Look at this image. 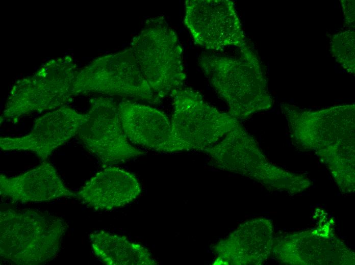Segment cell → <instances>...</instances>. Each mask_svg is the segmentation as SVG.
I'll return each instance as SVG.
<instances>
[{
    "label": "cell",
    "mask_w": 355,
    "mask_h": 265,
    "mask_svg": "<svg viewBox=\"0 0 355 265\" xmlns=\"http://www.w3.org/2000/svg\"><path fill=\"white\" fill-rule=\"evenodd\" d=\"M237 56L204 53L199 65L210 84L235 118L269 108L271 100L260 62L247 44Z\"/></svg>",
    "instance_id": "1"
},
{
    "label": "cell",
    "mask_w": 355,
    "mask_h": 265,
    "mask_svg": "<svg viewBox=\"0 0 355 265\" xmlns=\"http://www.w3.org/2000/svg\"><path fill=\"white\" fill-rule=\"evenodd\" d=\"M68 225L63 219L32 209L0 213L1 256L19 265H37L54 259Z\"/></svg>",
    "instance_id": "2"
},
{
    "label": "cell",
    "mask_w": 355,
    "mask_h": 265,
    "mask_svg": "<svg viewBox=\"0 0 355 265\" xmlns=\"http://www.w3.org/2000/svg\"><path fill=\"white\" fill-rule=\"evenodd\" d=\"M130 48L145 79L161 100L182 88L186 77L183 49L176 33L164 17L148 19L132 39Z\"/></svg>",
    "instance_id": "3"
},
{
    "label": "cell",
    "mask_w": 355,
    "mask_h": 265,
    "mask_svg": "<svg viewBox=\"0 0 355 265\" xmlns=\"http://www.w3.org/2000/svg\"><path fill=\"white\" fill-rule=\"evenodd\" d=\"M67 57L47 63L33 75L22 78L10 91L1 123H16L29 114L55 110L71 99L72 84L77 71Z\"/></svg>",
    "instance_id": "4"
},
{
    "label": "cell",
    "mask_w": 355,
    "mask_h": 265,
    "mask_svg": "<svg viewBox=\"0 0 355 265\" xmlns=\"http://www.w3.org/2000/svg\"><path fill=\"white\" fill-rule=\"evenodd\" d=\"M72 92L73 96L91 93L119 95L154 104L161 101L143 76L130 47L97 58L77 71Z\"/></svg>",
    "instance_id": "5"
},
{
    "label": "cell",
    "mask_w": 355,
    "mask_h": 265,
    "mask_svg": "<svg viewBox=\"0 0 355 265\" xmlns=\"http://www.w3.org/2000/svg\"><path fill=\"white\" fill-rule=\"evenodd\" d=\"M170 96L172 131L185 151L211 147L239 124L236 118L209 105L193 89L181 88Z\"/></svg>",
    "instance_id": "6"
},
{
    "label": "cell",
    "mask_w": 355,
    "mask_h": 265,
    "mask_svg": "<svg viewBox=\"0 0 355 265\" xmlns=\"http://www.w3.org/2000/svg\"><path fill=\"white\" fill-rule=\"evenodd\" d=\"M77 135L86 149L105 167L122 164L146 153L130 143L121 123L118 104L111 98L90 100L89 109Z\"/></svg>",
    "instance_id": "7"
},
{
    "label": "cell",
    "mask_w": 355,
    "mask_h": 265,
    "mask_svg": "<svg viewBox=\"0 0 355 265\" xmlns=\"http://www.w3.org/2000/svg\"><path fill=\"white\" fill-rule=\"evenodd\" d=\"M184 23L194 42L211 50L246 44L239 18L230 0H187Z\"/></svg>",
    "instance_id": "8"
},
{
    "label": "cell",
    "mask_w": 355,
    "mask_h": 265,
    "mask_svg": "<svg viewBox=\"0 0 355 265\" xmlns=\"http://www.w3.org/2000/svg\"><path fill=\"white\" fill-rule=\"evenodd\" d=\"M86 114L63 106L35 120L30 132L19 137H1L5 151H29L46 160L54 150L77 135Z\"/></svg>",
    "instance_id": "9"
},
{
    "label": "cell",
    "mask_w": 355,
    "mask_h": 265,
    "mask_svg": "<svg viewBox=\"0 0 355 265\" xmlns=\"http://www.w3.org/2000/svg\"><path fill=\"white\" fill-rule=\"evenodd\" d=\"M118 109L124 133L132 143L157 151H185L174 137L168 118L161 111L128 100L119 102Z\"/></svg>",
    "instance_id": "10"
},
{
    "label": "cell",
    "mask_w": 355,
    "mask_h": 265,
    "mask_svg": "<svg viewBox=\"0 0 355 265\" xmlns=\"http://www.w3.org/2000/svg\"><path fill=\"white\" fill-rule=\"evenodd\" d=\"M141 187L131 172L115 166L106 167L75 193V197L95 210H111L126 205L140 194Z\"/></svg>",
    "instance_id": "11"
},
{
    "label": "cell",
    "mask_w": 355,
    "mask_h": 265,
    "mask_svg": "<svg viewBox=\"0 0 355 265\" xmlns=\"http://www.w3.org/2000/svg\"><path fill=\"white\" fill-rule=\"evenodd\" d=\"M0 194L14 202H42L62 197H75L68 189L55 168L44 162L20 175H0Z\"/></svg>",
    "instance_id": "12"
},
{
    "label": "cell",
    "mask_w": 355,
    "mask_h": 265,
    "mask_svg": "<svg viewBox=\"0 0 355 265\" xmlns=\"http://www.w3.org/2000/svg\"><path fill=\"white\" fill-rule=\"evenodd\" d=\"M89 241L94 254L109 265H154L149 250L124 236L105 231L92 232Z\"/></svg>",
    "instance_id": "13"
},
{
    "label": "cell",
    "mask_w": 355,
    "mask_h": 265,
    "mask_svg": "<svg viewBox=\"0 0 355 265\" xmlns=\"http://www.w3.org/2000/svg\"><path fill=\"white\" fill-rule=\"evenodd\" d=\"M331 49L337 62L348 72H354V32L353 30L333 35Z\"/></svg>",
    "instance_id": "14"
},
{
    "label": "cell",
    "mask_w": 355,
    "mask_h": 265,
    "mask_svg": "<svg viewBox=\"0 0 355 265\" xmlns=\"http://www.w3.org/2000/svg\"><path fill=\"white\" fill-rule=\"evenodd\" d=\"M341 4L344 13L346 23L348 25L354 26V1H341Z\"/></svg>",
    "instance_id": "15"
}]
</instances>
